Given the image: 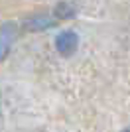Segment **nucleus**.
<instances>
[{"label":"nucleus","mask_w":130,"mask_h":132,"mask_svg":"<svg viewBox=\"0 0 130 132\" xmlns=\"http://www.w3.org/2000/svg\"><path fill=\"white\" fill-rule=\"evenodd\" d=\"M16 38H18V26L14 22H2L0 24V61H4L8 57Z\"/></svg>","instance_id":"obj_1"},{"label":"nucleus","mask_w":130,"mask_h":132,"mask_svg":"<svg viewBox=\"0 0 130 132\" xmlns=\"http://www.w3.org/2000/svg\"><path fill=\"white\" fill-rule=\"evenodd\" d=\"M77 47H79V36H77V32L65 30V32L57 34V38H55V50H57V53L69 57V55L75 53Z\"/></svg>","instance_id":"obj_2"},{"label":"nucleus","mask_w":130,"mask_h":132,"mask_svg":"<svg viewBox=\"0 0 130 132\" xmlns=\"http://www.w3.org/2000/svg\"><path fill=\"white\" fill-rule=\"evenodd\" d=\"M55 24V20L53 18H49V16H34V18H30L26 22V28L30 30V32H39V30H47V28H51Z\"/></svg>","instance_id":"obj_3"},{"label":"nucleus","mask_w":130,"mask_h":132,"mask_svg":"<svg viewBox=\"0 0 130 132\" xmlns=\"http://www.w3.org/2000/svg\"><path fill=\"white\" fill-rule=\"evenodd\" d=\"M73 14H75V10H73L67 2H61V4L55 8V16L57 18H71Z\"/></svg>","instance_id":"obj_4"},{"label":"nucleus","mask_w":130,"mask_h":132,"mask_svg":"<svg viewBox=\"0 0 130 132\" xmlns=\"http://www.w3.org/2000/svg\"><path fill=\"white\" fill-rule=\"evenodd\" d=\"M122 132H130V128H128V130H122Z\"/></svg>","instance_id":"obj_5"}]
</instances>
